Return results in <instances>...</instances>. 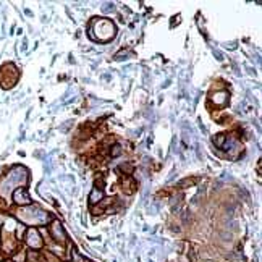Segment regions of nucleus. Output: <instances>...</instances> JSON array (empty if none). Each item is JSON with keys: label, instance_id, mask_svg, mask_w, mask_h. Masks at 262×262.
Returning <instances> with one entry per match:
<instances>
[{"label": "nucleus", "instance_id": "1", "mask_svg": "<svg viewBox=\"0 0 262 262\" xmlns=\"http://www.w3.org/2000/svg\"><path fill=\"white\" fill-rule=\"evenodd\" d=\"M26 241H28V244L33 246V248H41L42 246V239L39 236V233H37V230H34V228H31L29 231H28Z\"/></svg>", "mask_w": 262, "mask_h": 262}, {"label": "nucleus", "instance_id": "2", "mask_svg": "<svg viewBox=\"0 0 262 262\" xmlns=\"http://www.w3.org/2000/svg\"><path fill=\"white\" fill-rule=\"evenodd\" d=\"M13 199H15V202H18V204H23V205L31 204L29 196H28L26 189H23V188H20V189H16V191H15V194H13Z\"/></svg>", "mask_w": 262, "mask_h": 262}]
</instances>
